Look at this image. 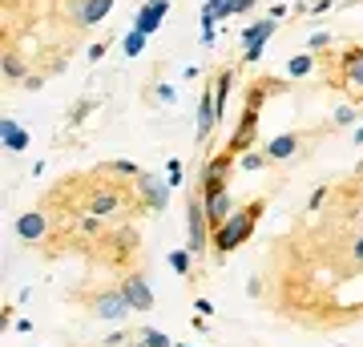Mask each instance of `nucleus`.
Here are the masks:
<instances>
[{
  "mask_svg": "<svg viewBox=\"0 0 363 347\" xmlns=\"http://www.w3.org/2000/svg\"><path fill=\"white\" fill-rule=\"evenodd\" d=\"M259 214H262V202H250L247 210H234L230 219H226L218 231H214V250H218V255H230V250H238V246H242L250 234H255V222H259Z\"/></svg>",
  "mask_w": 363,
  "mask_h": 347,
  "instance_id": "1",
  "label": "nucleus"
},
{
  "mask_svg": "<svg viewBox=\"0 0 363 347\" xmlns=\"http://www.w3.org/2000/svg\"><path fill=\"white\" fill-rule=\"evenodd\" d=\"M262 85H255L250 89V101H247V114H242V121H238V129H234V138H230V154H247L250 145H255V126H259V105H262Z\"/></svg>",
  "mask_w": 363,
  "mask_h": 347,
  "instance_id": "2",
  "label": "nucleus"
},
{
  "mask_svg": "<svg viewBox=\"0 0 363 347\" xmlns=\"http://www.w3.org/2000/svg\"><path fill=\"white\" fill-rule=\"evenodd\" d=\"M230 162H234L230 150H222V154L210 158L206 170H202V194H218V190H226V178H230Z\"/></svg>",
  "mask_w": 363,
  "mask_h": 347,
  "instance_id": "3",
  "label": "nucleus"
},
{
  "mask_svg": "<svg viewBox=\"0 0 363 347\" xmlns=\"http://www.w3.org/2000/svg\"><path fill=\"white\" fill-rule=\"evenodd\" d=\"M186 219H190V255H202L206 250V198H190L186 206Z\"/></svg>",
  "mask_w": 363,
  "mask_h": 347,
  "instance_id": "4",
  "label": "nucleus"
},
{
  "mask_svg": "<svg viewBox=\"0 0 363 347\" xmlns=\"http://www.w3.org/2000/svg\"><path fill=\"white\" fill-rule=\"evenodd\" d=\"M274 25H279V16H267V21H259V25H250L247 33H242V45H247V61H255L262 53V45L274 37Z\"/></svg>",
  "mask_w": 363,
  "mask_h": 347,
  "instance_id": "5",
  "label": "nucleus"
},
{
  "mask_svg": "<svg viewBox=\"0 0 363 347\" xmlns=\"http://www.w3.org/2000/svg\"><path fill=\"white\" fill-rule=\"evenodd\" d=\"M138 186H142V202L150 210H166L169 182H157V174H138Z\"/></svg>",
  "mask_w": 363,
  "mask_h": 347,
  "instance_id": "6",
  "label": "nucleus"
},
{
  "mask_svg": "<svg viewBox=\"0 0 363 347\" xmlns=\"http://www.w3.org/2000/svg\"><path fill=\"white\" fill-rule=\"evenodd\" d=\"M121 295L130 299L133 311H150L154 307V291H150V283H145L142 275H130V279L121 283Z\"/></svg>",
  "mask_w": 363,
  "mask_h": 347,
  "instance_id": "7",
  "label": "nucleus"
},
{
  "mask_svg": "<svg viewBox=\"0 0 363 347\" xmlns=\"http://www.w3.org/2000/svg\"><path fill=\"white\" fill-rule=\"evenodd\" d=\"M49 234V219H45V210H28L16 219V238H25V243H37Z\"/></svg>",
  "mask_w": 363,
  "mask_h": 347,
  "instance_id": "8",
  "label": "nucleus"
},
{
  "mask_svg": "<svg viewBox=\"0 0 363 347\" xmlns=\"http://www.w3.org/2000/svg\"><path fill=\"white\" fill-rule=\"evenodd\" d=\"M343 81H347L351 97H363V49L343 53Z\"/></svg>",
  "mask_w": 363,
  "mask_h": 347,
  "instance_id": "9",
  "label": "nucleus"
},
{
  "mask_svg": "<svg viewBox=\"0 0 363 347\" xmlns=\"http://www.w3.org/2000/svg\"><path fill=\"white\" fill-rule=\"evenodd\" d=\"M206 198V222H210V231H218L222 222L234 214V202H230V194L218 190V194H202Z\"/></svg>",
  "mask_w": 363,
  "mask_h": 347,
  "instance_id": "10",
  "label": "nucleus"
},
{
  "mask_svg": "<svg viewBox=\"0 0 363 347\" xmlns=\"http://www.w3.org/2000/svg\"><path fill=\"white\" fill-rule=\"evenodd\" d=\"M214 121H218V97L206 89V93H202V101H198V138H202V142L210 138Z\"/></svg>",
  "mask_w": 363,
  "mask_h": 347,
  "instance_id": "11",
  "label": "nucleus"
},
{
  "mask_svg": "<svg viewBox=\"0 0 363 347\" xmlns=\"http://www.w3.org/2000/svg\"><path fill=\"white\" fill-rule=\"evenodd\" d=\"M125 311H133V307L121 291H109V295H101V303H97V315H101V319H113V323L125 319Z\"/></svg>",
  "mask_w": 363,
  "mask_h": 347,
  "instance_id": "12",
  "label": "nucleus"
},
{
  "mask_svg": "<svg viewBox=\"0 0 363 347\" xmlns=\"http://www.w3.org/2000/svg\"><path fill=\"white\" fill-rule=\"evenodd\" d=\"M298 142H303L298 133H279L274 142H267V158H271V162H283V158H291L298 150Z\"/></svg>",
  "mask_w": 363,
  "mask_h": 347,
  "instance_id": "13",
  "label": "nucleus"
},
{
  "mask_svg": "<svg viewBox=\"0 0 363 347\" xmlns=\"http://www.w3.org/2000/svg\"><path fill=\"white\" fill-rule=\"evenodd\" d=\"M0 138H4V150H13V154H21V150L28 145V133L16 126V121H9V117L0 121Z\"/></svg>",
  "mask_w": 363,
  "mask_h": 347,
  "instance_id": "14",
  "label": "nucleus"
},
{
  "mask_svg": "<svg viewBox=\"0 0 363 347\" xmlns=\"http://www.w3.org/2000/svg\"><path fill=\"white\" fill-rule=\"evenodd\" d=\"M89 210L93 214H117L121 210V194H109V190H101V194H93V202H89Z\"/></svg>",
  "mask_w": 363,
  "mask_h": 347,
  "instance_id": "15",
  "label": "nucleus"
},
{
  "mask_svg": "<svg viewBox=\"0 0 363 347\" xmlns=\"http://www.w3.org/2000/svg\"><path fill=\"white\" fill-rule=\"evenodd\" d=\"M157 25H162V9H154V4H150V0H145V9L142 13H138V33H145V37H150V33H157Z\"/></svg>",
  "mask_w": 363,
  "mask_h": 347,
  "instance_id": "16",
  "label": "nucleus"
},
{
  "mask_svg": "<svg viewBox=\"0 0 363 347\" xmlns=\"http://www.w3.org/2000/svg\"><path fill=\"white\" fill-rule=\"evenodd\" d=\"M109 9H113V0H89L85 13H81V25H97V21H105Z\"/></svg>",
  "mask_w": 363,
  "mask_h": 347,
  "instance_id": "17",
  "label": "nucleus"
},
{
  "mask_svg": "<svg viewBox=\"0 0 363 347\" xmlns=\"http://www.w3.org/2000/svg\"><path fill=\"white\" fill-rule=\"evenodd\" d=\"M311 69H315L311 53H298V57H291V61H286V73H291V77H307Z\"/></svg>",
  "mask_w": 363,
  "mask_h": 347,
  "instance_id": "18",
  "label": "nucleus"
},
{
  "mask_svg": "<svg viewBox=\"0 0 363 347\" xmlns=\"http://www.w3.org/2000/svg\"><path fill=\"white\" fill-rule=\"evenodd\" d=\"M4 77H9V81H21V77H25V65L16 61L13 53H4Z\"/></svg>",
  "mask_w": 363,
  "mask_h": 347,
  "instance_id": "19",
  "label": "nucleus"
},
{
  "mask_svg": "<svg viewBox=\"0 0 363 347\" xmlns=\"http://www.w3.org/2000/svg\"><path fill=\"white\" fill-rule=\"evenodd\" d=\"M202 13L214 16V21H218V16H230V0H206V9H202Z\"/></svg>",
  "mask_w": 363,
  "mask_h": 347,
  "instance_id": "20",
  "label": "nucleus"
},
{
  "mask_svg": "<svg viewBox=\"0 0 363 347\" xmlns=\"http://www.w3.org/2000/svg\"><path fill=\"white\" fill-rule=\"evenodd\" d=\"M169 267L178 270V275H190V250H174L169 255Z\"/></svg>",
  "mask_w": 363,
  "mask_h": 347,
  "instance_id": "21",
  "label": "nucleus"
},
{
  "mask_svg": "<svg viewBox=\"0 0 363 347\" xmlns=\"http://www.w3.org/2000/svg\"><path fill=\"white\" fill-rule=\"evenodd\" d=\"M230 69H226V73H218V85H214V97H218V109H222V101H226V93H230Z\"/></svg>",
  "mask_w": 363,
  "mask_h": 347,
  "instance_id": "22",
  "label": "nucleus"
},
{
  "mask_svg": "<svg viewBox=\"0 0 363 347\" xmlns=\"http://www.w3.org/2000/svg\"><path fill=\"white\" fill-rule=\"evenodd\" d=\"M142 45H145V33H138V28H133L130 37H125V53H130V57H138V53H142Z\"/></svg>",
  "mask_w": 363,
  "mask_h": 347,
  "instance_id": "23",
  "label": "nucleus"
},
{
  "mask_svg": "<svg viewBox=\"0 0 363 347\" xmlns=\"http://www.w3.org/2000/svg\"><path fill=\"white\" fill-rule=\"evenodd\" d=\"M138 335H142V339H145L150 347H169V339H166L162 331H154V327H145V331H138Z\"/></svg>",
  "mask_w": 363,
  "mask_h": 347,
  "instance_id": "24",
  "label": "nucleus"
},
{
  "mask_svg": "<svg viewBox=\"0 0 363 347\" xmlns=\"http://www.w3.org/2000/svg\"><path fill=\"white\" fill-rule=\"evenodd\" d=\"M113 170H117V174H125V178H138V174H142V170L133 166V162H125V158H121V162H113Z\"/></svg>",
  "mask_w": 363,
  "mask_h": 347,
  "instance_id": "25",
  "label": "nucleus"
},
{
  "mask_svg": "<svg viewBox=\"0 0 363 347\" xmlns=\"http://www.w3.org/2000/svg\"><path fill=\"white\" fill-rule=\"evenodd\" d=\"M166 174H169V186H178V182H182V162H169Z\"/></svg>",
  "mask_w": 363,
  "mask_h": 347,
  "instance_id": "26",
  "label": "nucleus"
},
{
  "mask_svg": "<svg viewBox=\"0 0 363 347\" xmlns=\"http://www.w3.org/2000/svg\"><path fill=\"white\" fill-rule=\"evenodd\" d=\"M327 40H331V37H327V33H315V37L307 40V49H327Z\"/></svg>",
  "mask_w": 363,
  "mask_h": 347,
  "instance_id": "27",
  "label": "nucleus"
},
{
  "mask_svg": "<svg viewBox=\"0 0 363 347\" xmlns=\"http://www.w3.org/2000/svg\"><path fill=\"white\" fill-rule=\"evenodd\" d=\"M259 166H262L259 154H242V170H259Z\"/></svg>",
  "mask_w": 363,
  "mask_h": 347,
  "instance_id": "28",
  "label": "nucleus"
},
{
  "mask_svg": "<svg viewBox=\"0 0 363 347\" xmlns=\"http://www.w3.org/2000/svg\"><path fill=\"white\" fill-rule=\"evenodd\" d=\"M351 117H355V114H351V109H347V105H343V109H335V121H339V126H347V121H351Z\"/></svg>",
  "mask_w": 363,
  "mask_h": 347,
  "instance_id": "29",
  "label": "nucleus"
},
{
  "mask_svg": "<svg viewBox=\"0 0 363 347\" xmlns=\"http://www.w3.org/2000/svg\"><path fill=\"white\" fill-rule=\"evenodd\" d=\"M250 4H255V0H230V13H247Z\"/></svg>",
  "mask_w": 363,
  "mask_h": 347,
  "instance_id": "30",
  "label": "nucleus"
},
{
  "mask_svg": "<svg viewBox=\"0 0 363 347\" xmlns=\"http://www.w3.org/2000/svg\"><path fill=\"white\" fill-rule=\"evenodd\" d=\"M351 255H355V258H359V263H363V234H359V238H355V246H351Z\"/></svg>",
  "mask_w": 363,
  "mask_h": 347,
  "instance_id": "31",
  "label": "nucleus"
},
{
  "mask_svg": "<svg viewBox=\"0 0 363 347\" xmlns=\"http://www.w3.org/2000/svg\"><path fill=\"white\" fill-rule=\"evenodd\" d=\"M150 4H154V9H162V13L169 9V0H150Z\"/></svg>",
  "mask_w": 363,
  "mask_h": 347,
  "instance_id": "32",
  "label": "nucleus"
},
{
  "mask_svg": "<svg viewBox=\"0 0 363 347\" xmlns=\"http://www.w3.org/2000/svg\"><path fill=\"white\" fill-rule=\"evenodd\" d=\"M355 142H363V126H359V133H355Z\"/></svg>",
  "mask_w": 363,
  "mask_h": 347,
  "instance_id": "33",
  "label": "nucleus"
},
{
  "mask_svg": "<svg viewBox=\"0 0 363 347\" xmlns=\"http://www.w3.org/2000/svg\"><path fill=\"white\" fill-rule=\"evenodd\" d=\"M133 347H150V343H145V339H142V343H133Z\"/></svg>",
  "mask_w": 363,
  "mask_h": 347,
  "instance_id": "34",
  "label": "nucleus"
},
{
  "mask_svg": "<svg viewBox=\"0 0 363 347\" xmlns=\"http://www.w3.org/2000/svg\"><path fill=\"white\" fill-rule=\"evenodd\" d=\"M178 347H186V343H178Z\"/></svg>",
  "mask_w": 363,
  "mask_h": 347,
  "instance_id": "35",
  "label": "nucleus"
}]
</instances>
